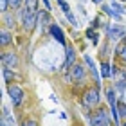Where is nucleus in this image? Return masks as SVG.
I'll return each mask as SVG.
<instances>
[{"label":"nucleus","instance_id":"obj_18","mask_svg":"<svg viewBox=\"0 0 126 126\" xmlns=\"http://www.w3.org/2000/svg\"><path fill=\"white\" fill-rule=\"evenodd\" d=\"M22 5V0H9V7L11 9H18Z\"/></svg>","mask_w":126,"mask_h":126},{"label":"nucleus","instance_id":"obj_26","mask_svg":"<svg viewBox=\"0 0 126 126\" xmlns=\"http://www.w3.org/2000/svg\"><path fill=\"white\" fill-rule=\"evenodd\" d=\"M9 126H13V124H9Z\"/></svg>","mask_w":126,"mask_h":126},{"label":"nucleus","instance_id":"obj_10","mask_svg":"<svg viewBox=\"0 0 126 126\" xmlns=\"http://www.w3.org/2000/svg\"><path fill=\"white\" fill-rule=\"evenodd\" d=\"M74 60H76V54H74V50L68 47V49H67V61H65V65H67V67L74 65Z\"/></svg>","mask_w":126,"mask_h":126},{"label":"nucleus","instance_id":"obj_24","mask_svg":"<svg viewBox=\"0 0 126 126\" xmlns=\"http://www.w3.org/2000/svg\"><path fill=\"white\" fill-rule=\"evenodd\" d=\"M94 2H95V4H99V2H103V0H94Z\"/></svg>","mask_w":126,"mask_h":126},{"label":"nucleus","instance_id":"obj_13","mask_svg":"<svg viewBox=\"0 0 126 126\" xmlns=\"http://www.w3.org/2000/svg\"><path fill=\"white\" fill-rule=\"evenodd\" d=\"M101 70H103V78H110V65L108 63H103Z\"/></svg>","mask_w":126,"mask_h":126},{"label":"nucleus","instance_id":"obj_3","mask_svg":"<svg viewBox=\"0 0 126 126\" xmlns=\"http://www.w3.org/2000/svg\"><path fill=\"white\" fill-rule=\"evenodd\" d=\"M7 94H9V99L13 101L15 106L22 105V101H24V90H22L20 87H16V85H9Z\"/></svg>","mask_w":126,"mask_h":126},{"label":"nucleus","instance_id":"obj_17","mask_svg":"<svg viewBox=\"0 0 126 126\" xmlns=\"http://www.w3.org/2000/svg\"><path fill=\"white\" fill-rule=\"evenodd\" d=\"M25 7H31V9L36 11V7H38V0H25Z\"/></svg>","mask_w":126,"mask_h":126},{"label":"nucleus","instance_id":"obj_11","mask_svg":"<svg viewBox=\"0 0 126 126\" xmlns=\"http://www.w3.org/2000/svg\"><path fill=\"white\" fill-rule=\"evenodd\" d=\"M0 38H2V40H0V43H2V45L11 43V34H9L7 31H2V32H0Z\"/></svg>","mask_w":126,"mask_h":126},{"label":"nucleus","instance_id":"obj_16","mask_svg":"<svg viewBox=\"0 0 126 126\" xmlns=\"http://www.w3.org/2000/svg\"><path fill=\"white\" fill-rule=\"evenodd\" d=\"M117 52L121 54L123 60H126V43H121V45H119V47H117Z\"/></svg>","mask_w":126,"mask_h":126},{"label":"nucleus","instance_id":"obj_22","mask_svg":"<svg viewBox=\"0 0 126 126\" xmlns=\"http://www.w3.org/2000/svg\"><path fill=\"white\" fill-rule=\"evenodd\" d=\"M24 126H38V124H36V123H34V121H27V123H25Z\"/></svg>","mask_w":126,"mask_h":126},{"label":"nucleus","instance_id":"obj_27","mask_svg":"<svg viewBox=\"0 0 126 126\" xmlns=\"http://www.w3.org/2000/svg\"><path fill=\"white\" fill-rule=\"evenodd\" d=\"M123 2H124V0H123Z\"/></svg>","mask_w":126,"mask_h":126},{"label":"nucleus","instance_id":"obj_25","mask_svg":"<svg viewBox=\"0 0 126 126\" xmlns=\"http://www.w3.org/2000/svg\"><path fill=\"white\" fill-rule=\"evenodd\" d=\"M123 126H126V123H124V124H123Z\"/></svg>","mask_w":126,"mask_h":126},{"label":"nucleus","instance_id":"obj_1","mask_svg":"<svg viewBox=\"0 0 126 126\" xmlns=\"http://www.w3.org/2000/svg\"><path fill=\"white\" fill-rule=\"evenodd\" d=\"M36 18H38V13L31 7H25L22 11V24H24L25 29H32L34 24H36Z\"/></svg>","mask_w":126,"mask_h":126},{"label":"nucleus","instance_id":"obj_8","mask_svg":"<svg viewBox=\"0 0 126 126\" xmlns=\"http://www.w3.org/2000/svg\"><path fill=\"white\" fill-rule=\"evenodd\" d=\"M126 34V31L123 29V27H117V25H113L108 29V38H113V40H119V38H123Z\"/></svg>","mask_w":126,"mask_h":126},{"label":"nucleus","instance_id":"obj_12","mask_svg":"<svg viewBox=\"0 0 126 126\" xmlns=\"http://www.w3.org/2000/svg\"><path fill=\"white\" fill-rule=\"evenodd\" d=\"M13 78H15L13 68H4V79H5V81H11Z\"/></svg>","mask_w":126,"mask_h":126},{"label":"nucleus","instance_id":"obj_20","mask_svg":"<svg viewBox=\"0 0 126 126\" xmlns=\"http://www.w3.org/2000/svg\"><path fill=\"white\" fill-rule=\"evenodd\" d=\"M110 5H112V7H113V9H115V13H119V15H123V13H124V9L121 7V5H117V4H113V2H112Z\"/></svg>","mask_w":126,"mask_h":126},{"label":"nucleus","instance_id":"obj_5","mask_svg":"<svg viewBox=\"0 0 126 126\" xmlns=\"http://www.w3.org/2000/svg\"><path fill=\"white\" fill-rule=\"evenodd\" d=\"M70 79H72L74 83H81V81H85V67H83V65H72Z\"/></svg>","mask_w":126,"mask_h":126},{"label":"nucleus","instance_id":"obj_14","mask_svg":"<svg viewBox=\"0 0 126 126\" xmlns=\"http://www.w3.org/2000/svg\"><path fill=\"white\" fill-rule=\"evenodd\" d=\"M58 4L61 5V9H63V13H65L67 16H68V15H72V13H70V9H68V5H67V2H65V0H58Z\"/></svg>","mask_w":126,"mask_h":126},{"label":"nucleus","instance_id":"obj_2","mask_svg":"<svg viewBox=\"0 0 126 126\" xmlns=\"http://www.w3.org/2000/svg\"><path fill=\"white\" fill-rule=\"evenodd\" d=\"M90 124L92 126H112V121L108 119L105 110H97L92 117H90Z\"/></svg>","mask_w":126,"mask_h":126},{"label":"nucleus","instance_id":"obj_15","mask_svg":"<svg viewBox=\"0 0 126 126\" xmlns=\"http://www.w3.org/2000/svg\"><path fill=\"white\" fill-rule=\"evenodd\" d=\"M117 110H119V117H126V105H124V103H119Z\"/></svg>","mask_w":126,"mask_h":126},{"label":"nucleus","instance_id":"obj_7","mask_svg":"<svg viewBox=\"0 0 126 126\" xmlns=\"http://www.w3.org/2000/svg\"><path fill=\"white\" fill-rule=\"evenodd\" d=\"M49 31H50V34H52V38H56V40H58V42H60L61 45H65V34H63V31L60 29L58 25H56V24H52Z\"/></svg>","mask_w":126,"mask_h":126},{"label":"nucleus","instance_id":"obj_6","mask_svg":"<svg viewBox=\"0 0 126 126\" xmlns=\"http://www.w3.org/2000/svg\"><path fill=\"white\" fill-rule=\"evenodd\" d=\"M16 65H18V58H16L13 52L2 56V67H4V68H15Z\"/></svg>","mask_w":126,"mask_h":126},{"label":"nucleus","instance_id":"obj_9","mask_svg":"<svg viewBox=\"0 0 126 126\" xmlns=\"http://www.w3.org/2000/svg\"><path fill=\"white\" fill-rule=\"evenodd\" d=\"M85 61L88 63L90 70H92V74H94V78H95V83H99V76H97V68H95V65H94V61H92V58H90V56H85Z\"/></svg>","mask_w":126,"mask_h":126},{"label":"nucleus","instance_id":"obj_19","mask_svg":"<svg viewBox=\"0 0 126 126\" xmlns=\"http://www.w3.org/2000/svg\"><path fill=\"white\" fill-rule=\"evenodd\" d=\"M9 9V0H0V11H7Z\"/></svg>","mask_w":126,"mask_h":126},{"label":"nucleus","instance_id":"obj_21","mask_svg":"<svg viewBox=\"0 0 126 126\" xmlns=\"http://www.w3.org/2000/svg\"><path fill=\"white\" fill-rule=\"evenodd\" d=\"M87 34H88V36L92 38V40H95V36H97V34H95V32H94L92 29H88V31H87Z\"/></svg>","mask_w":126,"mask_h":126},{"label":"nucleus","instance_id":"obj_4","mask_svg":"<svg viewBox=\"0 0 126 126\" xmlns=\"http://www.w3.org/2000/svg\"><path fill=\"white\" fill-rule=\"evenodd\" d=\"M83 103H85V106H95L97 103H99V90L97 88H88L87 92H85Z\"/></svg>","mask_w":126,"mask_h":126},{"label":"nucleus","instance_id":"obj_23","mask_svg":"<svg viewBox=\"0 0 126 126\" xmlns=\"http://www.w3.org/2000/svg\"><path fill=\"white\" fill-rule=\"evenodd\" d=\"M43 4H45V7H47V9H50V5H49V0H43Z\"/></svg>","mask_w":126,"mask_h":126}]
</instances>
